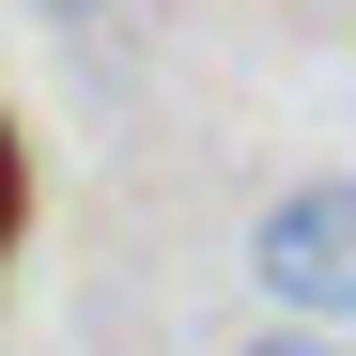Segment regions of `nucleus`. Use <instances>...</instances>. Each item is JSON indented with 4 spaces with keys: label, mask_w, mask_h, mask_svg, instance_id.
Wrapping results in <instances>:
<instances>
[{
    "label": "nucleus",
    "mask_w": 356,
    "mask_h": 356,
    "mask_svg": "<svg viewBox=\"0 0 356 356\" xmlns=\"http://www.w3.org/2000/svg\"><path fill=\"white\" fill-rule=\"evenodd\" d=\"M232 279L279 325H356V170H279L232 232Z\"/></svg>",
    "instance_id": "obj_1"
},
{
    "label": "nucleus",
    "mask_w": 356,
    "mask_h": 356,
    "mask_svg": "<svg viewBox=\"0 0 356 356\" xmlns=\"http://www.w3.org/2000/svg\"><path fill=\"white\" fill-rule=\"evenodd\" d=\"M217 356H356V325H279V310H264V325H232Z\"/></svg>",
    "instance_id": "obj_2"
},
{
    "label": "nucleus",
    "mask_w": 356,
    "mask_h": 356,
    "mask_svg": "<svg viewBox=\"0 0 356 356\" xmlns=\"http://www.w3.org/2000/svg\"><path fill=\"white\" fill-rule=\"evenodd\" d=\"M16 217H31V155H16V108H0V248H16Z\"/></svg>",
    "instance_id": "obj_3"
},
{
    "label": "nucleus",
    "mask_w": 356,
    "mask_h": 356,
    "mask_svg": "<svg viewBox=\"0 0 356 356\" xmlns=\"http://www.w3.org/2000/svg\"><path fill=\"white\" fill-rule=\"evenodd\" d=\"M31 16L63 31V47H93V31H108V0H31Z\"/></svg>",
    "instance_id": "obj_4"
}]
</instances>
